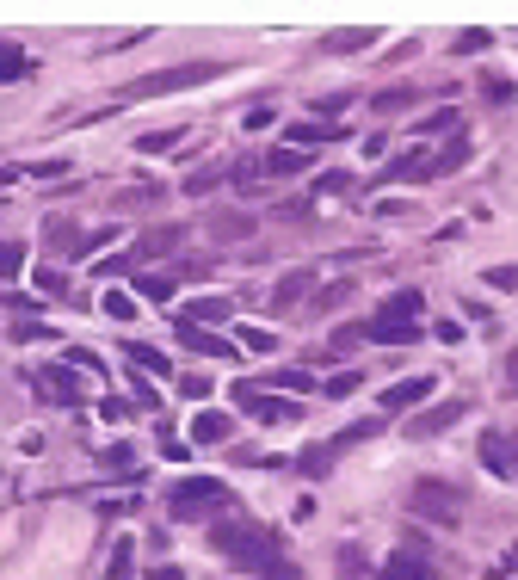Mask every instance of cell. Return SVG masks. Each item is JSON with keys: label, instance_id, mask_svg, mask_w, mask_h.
<instances>
[{"label": "cell", "instance_id": "6da1fadb", "mask_svg": "<svg viewBox=\"0 0 518 580\" xmlns=\"http://www.w3.org/2000/svg\"><path fill=\"white\" fill-rule=\"evenodd\" d=\"M210 550L229 562V568L253 574V580H303V568L284 556L278 531H272V525H259V519H241V513L210 519Z\"/></svg>", "mask_w": 518, "mask_h": 580}, {"label": "cell", "instance_id": "7a4b0ae2", "mask_svg": "<svg viewBox=\"0 0 518 580\" xmlns=\"http://www.w3.org/2000/svg\"><path fill=\"white\" fill-rule=\"evenodd\" d=\"M216 75H229V62H210V56H198V62L155 68V75H142V81L118 87V99L130 105V99H167V93H192V87H204V81H216Z\"/></svg>", "mask_w": 518, "mask_h": 580}, {"label": "cell", "instance_id": "3957f363", "mask_svg": "<svg viewBox=\"0 0 518 580\" xmlns=\"http://www.w3.org/2000/svg\"><path fill=\"white\" fill-rule=\"evenodd\" d=\"M167 513L185 525V519H222V513H235V500H229V482L222 476H185L173 482L167 494Z\"/></svg>", "mask_w": 518, "mask_h": 580}, {"label": "cell", "instance_id": "277c9868", "mask_svg": "<svg viewBox=\"0 0 518 580\" xmlns=\"http://www.w3.org/2000/svg\"><path fill=\"white\" fill-rule=\"evenodd\" d=\"M407 506H414L420 519H432V525H463V513H469V494L463 488H451V482H438V476H420L414 488H407Z\"/></svg>", "mask_w": 518, "mask_h": 580}, {"label": "cell", "instance_id": "5b68a950", "mask_svg": "<svg viewBox=\"0 0 518 580\" xmlns=\"http://www.w3.org/2000/svg\"><path fill=\"white\" fill-rule=\"evenodd\" d=\"M185 241V223H161V229H142L136 241H130V253H111V260H99V272H118V278H130L142 260H155V253H173Z\"/></svg>", "mask_w": 518, "mask_h": 580}, {"label": "cell", "instance_id": "8992f818", "mask_svg": "<svg viewBox=\"0 0 518 580\" xmlns=\"http://www.w3.org/2000/svg\"><path fill=\"white\" fill-rule=\"evenodd\" d=\"M25 383H31L37 402H50V408H81V371H68V365H31Z\"/></svg>", "mask_w": 518, "mask_h": 580}, {"label": "cell", "instance_id": "52a82bcc", "mask_svg": "<svg viewBox=\"0 0 518 580\" xmlns=\"http://www.w3.org/2000/svg\"><path fill=\"white\" fill-rule=\"evenodd\" d=\"M44 241H50L56 253H74V260H87V253H99V247L118 241V223H105V229H93V235L68 229V223H50V229H44Z\"/></svg>", "mask_w": 518, "mask_h": 580}, {"label": "cell", "instance_id": "ba28073f", "mask_svg": "<svg viewBox=\"0 0 518 580\" xmlns=\"http://www.w3.org/2000/svg\"><path fill=\"white\" fill-rule=\"evenodd\" d=\"M235 402H241L253 420H266V426H290V420H303V408H296V402H278V395L253 389V383H235Z\"/></svg>", "mask_w": 518, "mask_h": 580}, {"label": "cell", "instance_id": "9c48e42d", "mask_svg": "<svg viewBox=\"0 0 518 580\" xmlns=\"http://www.w3.org/2000/svg\"><path fill=\"white\" fill-rule=\"evenodd\" d=\"M438 389V377L432 371H414V377H401V383H389L383 395H377V408L383 414H407V408H426V395Z\"/></svg>", "mask_w": 518, "mask_h": 580}, {"label": "cell", "instance_id": "30bf717a", "mask_svg": "<svg viewBox=\"0 0 518 580\" xmlns=\"http://www.w3.org/2000/svg\"><path fill=\"white\" fill-rule=\"evenodd\" d=\"M432 179V155L426 149H407V155H389L377 167V186H426Z\"/></svg>", "mask_w": 518, "mask_h": 580}, {"label": "cell", "instance_id": "8fae6325", "mask_svg": "<svg viewBox=\"0 0 518 580\" xmlns=\"http://www.w3.org/2000/svg\"><path fill=\"white\" fill-rule=\"evenodd\" d=\"M179 278H204V260H185V266H167V272H130V284L142 290L148 303H167L179 290Z\"/></svg>", "mask_w": 518, "mask_h": 580}, {"label": "cell", "instance_id": "7c38bea8", "mask_svg": "<svg viewBox=\"0 0 518 580\" xmlns=\"http://www.w3.org/2000/svg\"><path fill=\"white\" fill-rule=\"evenodd\" d=\"M358 328V340H377V346H414V340H426V321H352Z\"/></svg>", "mask_w": 518, "mask_h": 580}, {"label": "cell", "instance_id": "4fadbf2b", "mask_svg": "<svg viewBox=\"0 0 518 580\" xmlns=\"http://www.w3.org/2000/svg\"><path fill=\"white\" fill-rule=\"evenodd\" d=\"M463 414H469V402H463V395H451V402L420 408V420H407V432H414V439H438V432H451Z\"/></svg>", "mask_w": 518, "mask_h": 580}, {"label": "cell", "instance_id": "5bb4252c", "mask_svg": "<svg viewBox=\"0 0 518 580\" xmlns=\"http://www.w3.org/2000/svg\"><path fill=\"white\" fill-rule=\"evenodd\" d=\"M481 463L494 469V476H518V439L506 426H488L481 432Z\"/></svg>", "mask_w": 518, "mask_h": 580}, {"label": "cell", "instance_id": "9a60e30c", "mask_svg": "<svg viewBox=\"0 0 518 580\" xmlns=\"http://www.w3.org/2000/svg\"><path fill=\"white\" fill-rule=\"evenodd\" d=\"M383 580H438V568H432V556H420V543H401L383 562Z\"/></svg>", "mask_w": 518, "mask_h": 580}, {"label": "cell", "instance_id": "2e32d148", "mask_svg": "<svg viewBox=\"0 0 518 580\" xmlns=\"http://www.w3.org/2000/svg\"><path fill=\"white\" fill-rule=\"evenodd\" d=\"M340 136H352L346 124H284V149H321V142H340Z\"/></svg>", "mask_w": 518, "mask_h": 580}, {"label": "cell", "instance_id": "e0dca14e", "mask_svg": "<svg viewBox=\"0 0 518 580\" xmlns=\"http://www.w3.org/2000/svg\"><path fill=\"white\" fill-rule=\"evenodd\" d=\"M377 38H383V25H346V31H327L321 50L327 56H352V50H370Z\"/></svg>", "mask_w": 518, "mask_h": 580}, {"label": "cell", "instance_id": "ac0fdd59", "mask_svg": "<svg viewBox=\"0 0 518 580\" xmlns=\"http://www.w3.org/2000/svg\"><path fill=\"white\" fill-rule=\"evenodd\" d=\"M303 297H315V272H284L278 284H272V315H284V309H296Z\"/></svg>", "mask_w": 518, "mask_h": 580}, {"label": "cell", "instance_id": "d6986e66", "mask_svg": "<svg viewBox=\"0 0 518 580\" xmlns=\"http://www.w3.org/2000/svg\"><path fill=\"white\" fill-rule=\"evenodd\" d=\"M204 321H235L229 297H198V303H179V328H204Z\"/></svg>", "mask_w": 518, "mask_h": 580}, {"label": "cell", "instance_id": "ffe728a7", "mask_svg": "<svg viewBox=\"0 0 518 580\" xmlns=\"http://www.w3.org/2000/svg\"><path fill=\"white\" fill-rule=\"evenodd\" d=\"M333 463H340V451H333V439H315V445H303V451H296V476L321 482V476H327Z\"/></svg>", "mask_w": 518, "mask_h": 580}, {"label": "cell", "instance_id": "44dd1931", "mask_svg": "<svg viewBox=\"0 0 518 580\" xmlns=\"http://www.w3.org/2000/svg\"><path fill=\"white\" fill-rule=\"evenodd\" d=\"M210 241H222V247H241V241H253V216H241V210H222V216H210Z\"/></svg>", "mask_w": 518, "mask_h": 580}, {"label": "cell", "instance_id": "7402d4cb", "mask_svg": "<svg viewBox=\"0 0 518 580\" xmlns=\"http://www.w3.org/2000/svg\"><path fill=\"white\" fill-rule=\"evenodd\" d=\"M173 328H179V321H173ZM179 346L198 352V358H235L229 340H222V334H204V328H179Z\"/></svg>", "mask_w": 518, "mask_h": 580}, {"label": "cell", "instance_id": "603a6c76", "mask_svg": "<svg viewBox=\"0 0 518 580\" xmlns=\"http://www.w3.org/2000/svg\"><path fill=\"white\" fill-rule=\"evenodd\" d=\"M124 365H136V371H155V377H173L167 352H161V346H142V340H124Z\"/></svg>", "mask_w": 518, "mask_h": 580}, {"label": "cell", "instance_id": "cb8c5ba5", "mask_svg": "<svg viewBox=\"0 0 518 580\" xmlns=\"http://www.w3.org/2000/svg\"><path fill=\"white\" fill-rule=\"evenodd\" d=\"M352 297H358V284H352V278H333V284H315L309 303H315V315H327V309H346Z\"/></svg>", "mask_w": 518, "mask_h": 580}, {"label": "cell", "instance_id": "d4e9b609", "mask_svg": "<svg viewBox=\"0 0 518 580\" xmlns=\"http://www.w3.org/2000/svg\"><path fill=\"white\" fill-rule=\"evenodd\" d=\"M469 155H475V142H469V136H451V142H444V149L432 155V179H444V173H457V167H463Z\"/></svg>", "mask_w": 518, "mask_h": 580}, {"label": "cell", "instance_id": "484cf974", "mask_svg": "<svg viewBox=\"0 0 518 580\" xmlns=\"http://www.w3.org/2000/svg\"><path fill=\"white\" fill-rule=\"evenodd\" d=\"M229 432H235V420H229V414H216V408H204V414L192 420V439H198V445H222Z\"/></svg>", "mask_w": 518, "mask_h": 580}, {"label": "cell", "instance_id": "4316f807", "mask_svg": "<svg viewBox=\"0 0 518 580\" xmlns=\"http://www.w3.org/2000/svg\"><path fill=\"white\" fill-rule=\"evenodd\" d=\"M247 383H253V389H266V395H272V389H296V395H309V389H315L309 371H266V377H247Z\"/></svg>", "mask_w": 518, "mask_h": 580}, {"label": "cell", "instance_id": "83f0119b", "mask_svg": "<svg viewBox=\"0 0 518 580\" xmlns=\"http://www.w3.org/2000/svg\"><path fill=\"white\" fill-rule=\"evenodd\" d=\"M259 167H266V173H278V179H296V173H309V155H303V149H272Z\"/></svg>", "mask_w": 518, "mask_h": 580}, {"label": "cell", "instance_id": "f1b7e54d", "mask_svg": "<svg viewBox=\"0 0 518 580\" xmlns=\"http://www.w3.org/2000/svg\"><path fill=\"white\" fill-rule=\"evenodd\" d=\"M414 130H420V136H444V142H451V136H463V112H451V105H444V112L420 118Z\"/></svg>", "mask_w": 518, "mask_h": 580}, {"label": "cell", "instance_id": "f546056e", "mask_svg": "<svg viewBox=\"0 0 518 580\" xmlns=\"http://www.w3.org/2000/svg\"><path fill=\"white\" fill-rule=\"evenodd\" d=\"M414 99H420V87H389V93L370 99V112H377V118H395V112H407Z\"/></svg>", "mask_w": 518, "mask_h": 580}, {"label": "cell", "instance_id": "4dcf8cb0", "mask_svg": "<svg viewBox=\"0 0 518 580\" xmlns=\"http://www.w3.org/2000/svg\"><path fill=\"white\" fill-rule=\"evenodd\" d=\"M222 179H229V161H204L192 179H185V192H192V198H204V192H216V186H222Z\"/></svg>", "mask_w": 518, "mask_h": 580}, {"label": "cell", "instance_id": "1f68e13d", "mask_svg": "<svg viewBox=\"0 0 518 580\" xmlns=\"http://www.w3.org/2000/svg\"><path fill=\"white\" fill-rule=\"evenodd\" d=\"M383 426H389V420H377V414H370V420H358V426H346V432H340V439H333V451H340V457H346L352 445H364V439H377V432H383Z\"/></svg>", "mask_w": 518, "mask_h": 580}, {"label": "cell", "instance_id": "d6a6232c", "mask_svg": "<svg viewBox=\"0 0 518 580\" xmlns=\"http://www.w3.org/2000/svg\"><path fill=\"white\" fill-rule=\"evenodd\" d=\"M99 463L111 469V476H136V445H105Z\"/></svg>", "mask_w": 518, "mask_h": 580}, {"label": "cell", "instance_id": "836d02e7", "mask_svg": "<svg viewBox=\"0 0 518 580\" xmlns=\"http://www.w3.org/2000/svg\"><path fill=\"white\" fill-rule=\"evenodd\" d=\"M179 136L185 130H148V136H136V155H167V149H179Z\"/></svg>", "mask_w": 518, "mask_h": 580}, {"label": "cell", "instance_id": "e575fe53", "mask_svg": "<svg viewBox=\"0 0 518 580\" xmlns=\"http://www.w3.org/2000/svg\"><path fill=\"white\" fill-rule=\"evenodd\" d=\"M25 75H37V62H31V56H19V50L0 56V87H13V81H25Z\"/></svg>", "mask_w": 518, "mask_h": 580}, {"label": "cell", "instance_id": "d590c367", "mask_svg": "<svg viewBox=\"0 0 518 580\" xmlns=\"http://www.w3.org/2000/svg\"><path fill=\"white\" fill-rule=\"evenodd\" d=\"M19 272H25V241H7V235H0V278L13 284Z\"/></svg>", "mask_w": 518, "mask_h": 580}, {"label": "cell", "instance_id": "8d00e7d4", "mask_svg": "<svg viewBox=\"0 0 518 580\" xmlns=\"http://www.w3.org/2000/svg\"><path fill=\"white\" fill-rule=\"evenodd\" d=\"M130 562H136V543H130V537H118V543H111V568H105V580H124V574H130Z\"/></svg>", "mask_w": 518, "mask_h": 580}, {"label": "cell", "instance_id": "74e56055", "mask_svg": "<svg viewBox=\"0 0 518 580\" xmlns=\"http://www.w3.org/2000/svg\"><path fill=\"white\" fill-rule=\"evenodd\" d=\"M99 309H105L111 321H136V303L124 297V290H105V297H99Z\"/></svg>", "mask_w": 518, "mask_h": 580}, {"label": "cell", "instance_id": "f35d334b", "mask_svg": "<svg viewBox=\"0 0 518 580\" xmlns=\"http://www.w3.org/2000/svg\"><path fill=\"white\" fill-rule=\"evenodd\" d=\"M358 383H364L358 371H340V377H327V383H321V395H327V402H340V395H352Z\"/></svg>", "mask_w": 518, "mask_h": 580}, {"label": "cell", "instance_id": "ab89813d", "mask_svg": "<svg viewBox=\"0 0 518 580\" xmlns=\"http://www.w3.org/2000/svg\"><path fill=\"white\" fill-rule=\"evenodd\" d=\"M346 105H352V93H321V99H315V124H321V118H340Z\"/></svg>", "mask_w": 518, "mask_h": 580}, {"label": "cell", "instance_id": "60d3db41", "mask_svg": "<svg viewBox=\"0 0 518 580\" xmlns=\"http://www.w3.org/2000/svg\"><path fill=\"white\" fill-rule=\"evenodd\" d=\"M488 44H494V31H481V25H475V31H463L451 50H457V56H475V50H488Z\"/></svg>", "mask_w": 518, "mask_h": 580}, {"label": "cell", "instance_id": "b9f144b4", "mask_svg": "<svg viewBox=\"0 0 518 580\" xmlns=\"http://www.w3.org/2000/svg\"><path fill=\"white\" fill-rule=\"evenodd\" d=\"M340 580H364V550H358V543L340 550Z\"/></svg>", "mask_w": 518, "mask_h": 580}, {"label": "cell", "instance_id": "7bdbcfd3", "mask_svg": "<svg viewBox=\"0 0 518 580\" xmlns=\"http://www.w3.org/2000/svg\"><path fill=\"white\" fill-rule=\"evenodd\" d=\"M481 278H488L494 290H518V260H506V266H488Z\"/></svg>", "mask_w": 518, "mask_h": 580}, {"label": "cell", "instance_id": "ee69618b", "mask_svg": "<svg viewBox=\"0 0 518 580\" xmlns=\"http://www.w3.org/2000/svg\"><path fill=\"white\" fill-rule=\"evenodd\" d=\"M210 389H216V383H210L204 371H185V377H179V395H192V402H204Z\"/></svg>", "mask_w": 518, "mask_h": 580}, {"label": "cell", "instance_id": "f6af8a7d", "mask_svg": "<svg viewBox=\"0 0 518 580\" xmlns=\"http://www.w3.org/2000/svg\"><path fill=\"white\" fill-rule=\"evenodd\" d=\"M13 340L31 346V340H56V334H50V321H37V315H31V321H19V328H13Z\"/></svg>", "mask_w": 518, "mask_h": 580}, {"label": "cell", "instance_id": "bcb514c9", "mask_svg": "<svg viewBox=\"0 0 518 580\" xmlns=\"http://www.w3.org/2000/svg\"><path fill=\"white\" fill-rule=\"evenodd\" d=\"M315 192H321V198H327V192H333V198L352 192V173H321V179H315Z\"/></svg>", "mask_w": 518, "mask_h": 580}, {"label": "cell", "instance_id": "7dc6e473", "mask_svg": "<svg viewBox=\"0 0 518 580\" xmlns=\"http://www.w3.org/2000/svg\"><path fill=\"white\" fill-rule=\"evenodd\" d=\"M241 346H247V352H272L278 334H266V328H241Z\"/></svg>", "mask_w": 518, "mask_h": 580}, {"label": "cell", "instance_id": "c3c4849f", "mask_svg": "<svg viewBox=\"0 0 518 580\" xmlns=\"http://www.w3.org/2000/svg\"><path fill=\"white\" fill-rule=\"evenodd\" d=\"M309 198H290V204H278V223H309Z\"/></svg>", "mask_w": 518, "mask_h": 580}, {"label": "cell", "instance_id": "681fc988", "mask_svg": "<svg viewBox=\"0 0 518 580\" xmlns=\"http://www.w3.org/2000/svg\"><path fill=\"white\" fill-rule=\"evenodd\" d=\"M512 81H481V99H488V105H512Z\"/></svg>", "mask_w": 518, "mask_h": 580}, {"label": "cell", "instance_id": "f907efd6", "mask_svg": "<svg viewBox=\"0 0 518 580\" xmlns=\"http://www.w3.org/2000/svg\"><path fill=\"white\" fill-rule=\"evenodd\" d=\"M19 173H31V179H62L68 161H31V167H19Z\"/></svg>", "mask_w": 518, "mask_h": 580}, {"label": "cell", "instance_id": "816d5d0a", "mask_svg": "<svg viewBox=\"0 0 518 580\" xmlns=\"http://www.w3.org/2000/svg\"><path fill=\"white\" fill-rule=\"evenodd\" d=\"M272 124H278L272 105H253V112H247V130H272Z\"/></svg>", "mask_w": 518, "mask_h": 580}, {"label": "cell", "instance_id": "f5cc1de1", "mask_svg": "<svg viewBox=\"0 0 518 580\" xmlns=\"http://www.w3.org/2000/svg\"><path fill=\"white\" fill-rule=\"evenodd\" d=\"M463 315L481 321V328H494V309H488V303H475V297H463Z\"/></svg>", "mask_w": 518, "mask_h": 580}, {"label": "cell", "instance_id": "db71d44e", "mask_svg": "<svg viewBox=\"0 0 518 580\" xmlns=\"http://www.w3.org/2000/svg\"><path fill=\"white\" fill-rule=\"evenodd\" d=\"M161 457H167V463H185V439H173V432H161Z\"/></svg>", "mask_w": 518, "mask_h": 580}, {"label": "cell", "instance_id": "11a10c76", "mask_svg": "<svg viewBox=\"0 0 518 580\" xmlns=\"http://www.w3.org/2000/svg\"><path fill=\"white\" fill-rule=\"evenodd\" d=\"M130 402H136V408H155V389H148L142 377H130Z\"/></svg>", "mask_w": 518, "mask_h": 580}, {"label": "cell", "instance_id": "9f6ffc18", "mask_svg": "<svg viewBox=\"0 0 518 580\" xmlns=\"http://www.w3.org/2000/svg\"><path fill=\"white\" fill-rule=\"evenodd\" d=\"M99 414L105 420H130V402H124V395H111V402H99Z\"/></svg>", "mask_w": 518, "mask_h": 580}, {"label": "cell", "instance_id": "6f0895ef", "mask_svg": "<svg viewBox=\"0 0 518 580\" xmlns=\"http://www.w3.org/2000/svg\"><path fill=\"white\" fill-rule=\"evenodd\" d=\"M37 290H50V297H62V290H68V278H62V272H37Z\"/></svg>", "mask_w": 518, "mask_h": 580}, {"label": "cell", "instance_id": "680465c9", "mask_svg": "<svg viewBox=\"0 0 518 580\" xmlns=\"http://www.w3.org/2000/svg\"><path fill=\"white\" fill-rule=\"evenodd\" d=\"M432 334H438L444 346H457V340H463V321H438V328H432Z\"/></svg>", "mask_w": 518, "mask_h": 580}, {"label": "cell", "instance_id": "91938a15", "mask_svg": "<svg viewBox=\"0 0 518 580\" xmlns=\"http://www.w3.org/2000/svg\"><path fill=\"white\" fill-rule=\"evenodd\" d=\"M506 389H512V395H518V346H512V352H506Z\"/></svg>", "mask_w": 518, "mask_h": 580}, {"label": "cell", "instance_id": "94428289", "mask_svg": "<svg viewBox=\"0 0 518 580\" xmlns=\"http://www.w3.org/2000/svg\"><path fill=\"white\" fill-rule=\"evenodd\" d=\"M148 580H185L179 568H155V574H148Z\"/></svg>", "mask_w": 518, "mask_h": 580}, {"label": "cell", "instance_id": "6125c7cd", "mask_svg": "<svg viewBox=\"0 0 518 580\" xmlns=\"http://www.w3.org/2000/svg\"><path fill=\"white\" fill-rule=\"evenodd\" d=\"M0 56H7V44H0Z\"/></svg>", "mask_w": 518, "mask_h": 580}]
</instances>
